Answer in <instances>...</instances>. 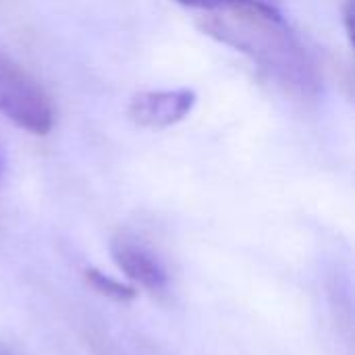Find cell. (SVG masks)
I'll use <instances>...</instances> for the list:
<instances>
[{"label": "cell", "instance_id": "obj_1", "mask_svg": "<svg viewBox=\"0 0 355 355\" xmlns=\"http://www.w3.org/2000/svg\"><path fill=\"white\" fill-rule=\"evenodd\" d=\"M191 8L202 31L250 56L287 92L314 96L318 71L281 12L266 0H177Z\"/></svg>", "mask_w": 355, "mask_h": 355}, {"label": "cell", "instance_id": "obj_2", "mask_svg": "<svg viewBox=\"0 0 355 355\" xmlns=\"http://www.w3.org/2000/svg\"><path fill=\"white\" fill-rule=\"evenodd\" d=\"M0 114L19 129L46 135L54 127V108L44 87L0 50Z\"/></svg>", "mask_w": 355, "mask_h": 355}, {"label": "cell", "instance_id": "obj_3", "mask_svg": "<svg viewBox=\"0 0 355 355\" xmlns=\"http://www.w3.org/2000/svg\"><path fill=\"white\" fill-rule=\"evenodd\" d=\"M196 106L191 89H158L137 94L129 104V119L146 129H166L181 123Z\"/></svg>", "mask_w": 355, "mask_h": 355}, {"label": "cell", "instance_id": "obj_4", "mask_svg": "<svg viewBox=\"0 0 355 355\" xmlns=\"http://www.w3.org/2000/svg\"><path fill=\"white\" fill-rule=\"evenodd\" d=\"M112 260L125 272L129 281L148 289L162 291L166 287V272L162 264L137 241L129 237H119L112 241Z\"/></svg>", "mask_w": 355, "mask_h": 355}, {"label": "cell", "instance_id": "obj_5", "mask_svg": "<svg viewBox=\"0 0 355 355\" xmlns=\"http://www.w3.org/2000/svg\"><path fill=\"white\" fill-rule=\"evenodd\" d=\"M85 281L104 297H110L114 302H131L135 297V291L133 287L129 285H123L121 281L116 279H110L108 275H102L100 270H87L85 272Z\"/></svg>", "mask_w": 355, "mask_h": 355}, {"label": "cell", "instance_id": "obj_6", "mask_svg": "<svg viewBox=\"0 0 355 355\" xmlns=\"http://www.w3.org/2000/svg\"><path fill=\"white\" fill-rule=\"evenodd\" d=\"M345 27H347V35H352V0L345 2Z\"/></svg>", "mask_w": 355, "mask_h": 355}, {"label": "cell", "instance_id": "obj_7", "mask_svg": "<svg viewBox=\"0 0 355 355\" xmlns=\"http://www.w3.org/2000/svg\"><path fill=\"white\" fill-rule=\"evenodd\" d=\"M0 355H12V354H10L4 345H0Z\"/></svg>", "mask_w": 355, "mask_h": 355}, {"label": "cell", "instance_id": "obj_8", "mask_svg": "<svg viewBox=\"0 0 355 355\" xmlns=\"http://www.w3.org/2000/svg\"><path fill=\"white\" fill-rule=\"evenodd\" d=\"M2 171H4V160H2V154H0V177H2Z\"/></svg>", "mask_w": 355, "mask_h": 355}]
</instances>
